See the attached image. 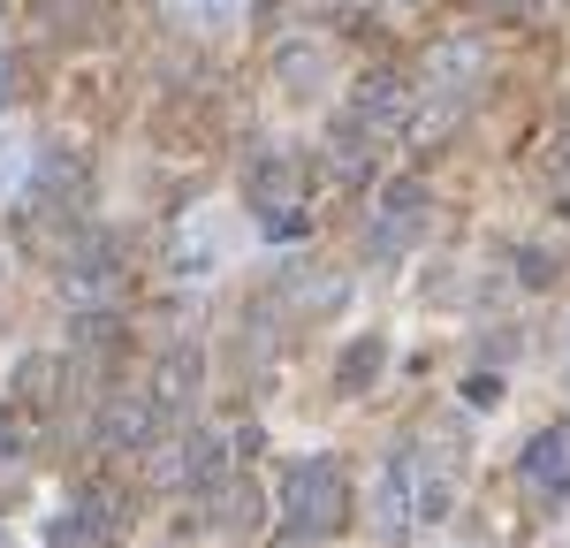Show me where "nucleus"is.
Segmentation results:
<instances>
[{
    "label": "nucleus",
    "instance_id": "17",
    "mask_svg": "<svg viewBox=\"0 0 570 548\" xmlns=\"http://www.w3.org/2000/svg\"><path fill=\"white\" fill-rule=\"evenodd\" d=\"M206 267H214V252H206V244H183V252H176V274H183V282H198Z\"/></svg>",
    "mask_w": 570,
    "mask_h": 548
},
{
    "label": "nucleus",
    "instance_id": "13",
    "mask_svg": "<svg viewBox=\"0 0 570 548\" xmlns=\"http://www.w3.org/2000/svg\"><path fill=\"white\" fill-rule=\"evenodd\" d=\"M419 214H426V190H419V183H389V222L419 228Z\"/></svg>",
    "mask_w": 570,
    "mask_h": 548
},
{
    "label": "nucleus",
    "instance_id": "19",
    "mask_svg": "<svg viewBox=\"0 0 570 548\" xmlns=\"http://www.w3.org/2000/svg\"><path fill=\"white\" fill-rule=\"evenodd\" d=\"M8 91H16V61L0 53V99H8Z\"/></svg>",
    "mask_w": 570,
    "mask_h": 548
},
{
    "label": "nucleus",
    "instance_id": "1",
    "mask_svg": "<svg viewBox=\"0 0 570 548\" xmlns=\"http://www.w3.org/2000/svg\"><path fill=\"white\" fill-rule=\"evenodd\" d=\"M343 502H351V488H343V464L335 457H297L282 472V518L297 534H335L343 526Z\"/></svg>",
    "mask_w": 570,
    "mask_h": 548
},
{
    "label": "nucleus",
    "instance_id": "9",
    "mask_svg": "<svg viewBox=\"0 0 570 548\" xmlns=\"http://www.w3.org/2000/svg\"><path fill=\"white\" fill-rule=\"evenodd\" d=\"M198 397V359L183 351V359H168V373H160V397L153 404H190Z\"/></svg>",
    "mask_w": 570,
    "mask_h": 548
},
{
    "label": "nucleus",
    "instance_id": "15",
    "mask_svg": "<svg viewBox=\"0 0 570 548\" xmlns=\"http://www.w3.org/2000/svg\"><path fill=\"white\" fill-rule=\"evenodd\" d=\"M220 510H228L220 526H259V496H252V488H228V496H220Z\"/></svg>",
    "mask_w": 570,
    "mask_h": 548
},
{
    "label": "nucleus",
    "instance_id": "7",
    "mask_svg": "<svg viewBox=\"0 0 570 548\" xmlns=\"http://www.w3.org/2000/svg\"><path fill=\"white\" fill-rule=\"evenodd\" d=\"M449 510H456V488H449V472H426V464H419V472H411V518L441 526Z\"/></svg>",
    "mask_w": 570,
    "mask_h": 548
},
{
    "label": "nucleus",
    "instance_id": "14",
    "mask_svg": "<svg viewBox=\"0 0 570 548\" xmlns=\"http://www.w3.org/2000/svg\"><path fill=\"white\" fill-rule=\"evenodd\" d=\"M23 176H31V153H16V137L0 130V190H16Z\"/></svg>",
    "mask_w": 570,
    "mask_h": 548
},
{
    "label": "nucleus",
    "instance_id": "5",
    "mask_svg": "<svg viewBox=\"0 0 570 548\" xmlns=\"http://www.w3.org/2000/svg\"><path fill=\"white\" fill-rule=\"evenodd\" d=\"M357 123H373V130H403V123H411V91L389 85V77H373V85L357 91Z\"/></svg>",
    "mask_w": 570,
    "mask_h": 548
},
{
    "label": "nucleus",
    "instance_id": "23",
    "mask_svg": "<svg viewBox=\"0 0 570 548\" xmlns=\"http://www.w3.org/2000/svg\"><path fill=\"white\" fill-rule=\"evenodd\" d=\"M0 548H8V534H0Z\"/></svg>",
    "mask_w": 570,
    "mask_h": 548
},
{
    "label": "nucleus",
    "instance_id": "22",
    "mask_svg": "<svg viewBox=\"0 0 570 548\" xmlns=\"http://www.w3.org/2000/svg\"><path fill=\"white\" fill-rule=\"evenodd\" d=\"M0 16H8V0H0Z\"/></svg>",
    "mask_w": 570,
    "mask_h": 548
},
{
    "label": "nucleus",
    "instance_id": "18",
    "mask_svg": "<svg viewBox=\"0 0 570 548\" xmlns=\"http://www.w3.org/2000/svg\"><path fill=\"white\" fill-rule=\"evenodd\" d=\"M464 397H472V404H480V411H494V404H502V381H494V373H480V381H472Z\"/></svg>",
    "mask_w": 570,
    "mask_h": 548
},
{
    "label": "nucleus",
    "instance_id": "6",
    "mask_svg": "<svg viewBox=\"0 0 570 548\" xmlns=\"http://www.w3.org/2000/svg\"><path fill=\"white\" fill-rule=\"evenodd\" d=\"M381 365H389V343H381V335H357L351 351H343V365H335V389H343V397L373 389V381H381Z\"/></svg>",
    "mask_w": 570,
    "mask_h": 548
},
{
    "label": "nucleus",
    "instance_id": "10",
    "mask_svg": "<svg viewBox=\"0 0 570 548\" xmlns=\"http://www.w3.org/2000/svg\"><path fill=\"white\" fill-rule=\"evenodd\" d=\"M53 381H61V365H53V359H23V365H16V397H23V404H46Z\"/></svg>",
    "mask_w": 570,
    "mask_h": 548
},
{
    "label": "nucleus",
    "instance_id": "11",
    "mask_svg": "<svg viewBox=\"0 0 570 548\" xmlns=\"http://www.w3.org/2000/svg\"><path fill=\"white\" fill-rule=\"evenodd\" d=\"M69 290H77V297L115 290V252H85V260H77V274H69Z\"/></svg>",
    "mask_w": 570,
    "mask_h": 548
},
{
    "label": "nucleus",
    "instance_id": "8",
    "mask_svg": "<svg viewBox=\"0 0 570 548\" xmlns=\"http://www.w3.org/2000/svg\"><path fill=\"white\" fill-rule=\"evenodd\" d=\"M176 464H183V480H220L228 450H220V434H190V442L176 450Z\"/></svg>",
    "mask_w": 570,
    "mask_h": 548
},
{
    "label": "nucleus",
    "instance_id": "2",
    "mask_svg": "<svg viewBox=\"0 0 570 548\" xmlns=\"http://www.w3.org/2000/svg\"><path fill=\"white\" fill-rule=\"evenodd\" d=\"M480 39H441L434 53H426V85H434V99H464V85L480 77Z\"/></svg>",
    "mask_w": 570,
    "mask_h": 548
},
{
    "label": "nucleus",
    "instance_id": "16",
    "mask_svg": "<svg viewBox=\"0 0 570 548\" xmlns=\"http://www.w3.org/2000/svg\"><path fill=\"white\" fill-rule=\"evenodd\" d=\"M282 77L289 85H320V53H282Z\"/></svg>",
    "mask_w": 570,
    "mask_h": 548
},
{
    "label": "nucleus",
    "instance_id": "12",
    "mask_svg": "<svg viewBox=\"0 0 570 548\" xmlns=\"http://www.w3.org/2000/svg\"><path fill=\"white\" fill-rule=\"evenodd\" d=\"M252 198L274 214V198H289V160H282V168H274V160H259V168H252Z\"/></svg>",
    "mask_w": 570,
    "mask_h": 548
},
{
    "label": "nucleus",
    "instance_id": "21",
    "mask_svg": "<svg viewBox=\"0 0 570 548\" xmlns=\"http://www.w3.org/2000/svg\"><path fill=\"white\" fill-rule=\"evenodd\" d=\"M556 176H563V183H570V137H563V153H556Z\"/></svg>",
    "mask_w": 570,
    "mask_h": 548
},
{
    "label": "nucleus",
    "instance_id": "20",
    "mask_svg": "<svg viewBox=\"0 0 570 548\" xmlns=\"http://www.w3.org/2000/svg\"><path fill=\"white\" fill-rule=\"evenodd\" d=\"M183 8H190V16H220L228 0H183Z\"/></svg>",
    "mask_w": 570,
    "mask_h": 548
},
{
    "label": "nucleus",
    "instance_id": "3",
    "mask_svg": "<svg viewBox=\"0 0 570 548\" xmlns=\"http://www.w3.org/2000/svg\"><path fill=\"white\" fill-rule=\"evenodd\" d=\"M518 472H525L532 488L563 496V488H570V427H548V434H532V450L518 457Z\"/></svg>",
    "mask_w": 570,
    "mask_h": 548
},
{
    "label": "nucleus",
    "instance_id": "4",
    "mask_svg": "<svg viewBox=\"0 0 570 548\" xmlns=\"http://www.w3.org/2000/svg\"><path fill=\"white\" fill-rule=\"evenodd\" d=\"M153 397H122V404L99 411V442H115V450H137V442H153Z\"/></svg>",
    "mask_w": 570,
    "mask_h": 548
}]
</instances>
